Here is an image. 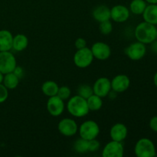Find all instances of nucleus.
Listing matches in <instances>:
<instances>
[{"instance_id": "obj_1", "label": "nucleus", "mask_w": 157, "mask_h": 157, "mask_svg": "<svg viewBox=\"0 0 157 157\" xmlns=\"http://www.w3.org/2000/svg\"><path fill=\"white\" fill-rule=\"evenodd\" d=\"M156 27L147 21L137 25L134 31L135 38L138 41L145 44H150L156 40Z\"/></svg>"}, {"instance_id": "obj_2", "label": "nucleus", "mask_w": 157, "mask_h": 157, "mask_svg": "<svg viewBox=\"0 0 157 157\" xmlns=\"http://www.w3.org/2000/svg\"><path fill=\"white\" fill-rule=\"evenodd\" d=\"M67 109L71 115L78 118L84 117L90 111L87 100L79 95H75L69 98L67 103Z\"/></svg>"}, {"instance_id": "obj_3", "label": "nucleus", "mask_w": 157, "mask_h": 157, "mask_svg": "<svg viewBox=\"0 0 157 157\" xmlns=\"http://www.w3.org/2000/svg\"><path fill=\"white\" fill-rule=\"evenodd\" d=\"M134 153L137 157H154L156 156V149L151 140L144 137L136 143Z\"/></svg>"}, {"instance_id": "obj_4", "label": "nucleus", "mask_w": 157, "mask_h": 157, "mask_svg": "<svg viewBox=\"0 0 157 157\" xmlns=\"http://www.w3.org/2000/svg\"><path fill=\"white\" fill-rule=\"evenodd\" d=\"M80 137L87 140L96 139L100 133V127L97 122L92 120L84 121L78 127Z\"/></svg>"}, {"instance_id": "obj_5", "label": "nucleus", "mask_w": 157, "mask_h": 157, "mask_svg": "<svg viewBox=\"0 0 157 157\" xmlns=\"http://www.w3.org/2000/svg\"><path fill=\"white\" fill-rule=\"evenodd\" d=\"M94 58L91 50L89 48L78 49L74 55V63L79 68H86L93 62Z\"/></svg>"}, {"instance_id": "obj_6", "label": "nucleus", "mask_w": 157, "mask_h": 157, "mask_svg": "<svg viewBox=\"0 0 157 157\" xmlns=\"http://www.w3.org/2000/svg\"><path fill=\"white\" fill-rule=\"evenodd\" d=\"M16 66V58L10 51L0 52V72L4 75L13 72Z\"/></svg>"}, {"instance_id": "obj_7", "label": "nucleus", "mask_w": 157, "mask_h": 157, "mask_svg": "<svg viewBox=\"0 0 157 157\" xmlns=\"http://www.w3.org/2000/svg\"><path fill=\"white\" fill-rule=\"evenodd\" d=\"M126 55L132 61H140L147 53L146 44L140 41H136L130 44L125 50Z\"/></svg>"}, {"instance_id": "obj_8", "label": "nucleus", "mask_w": 157, "mask_h": 157, "mask_svg": "<svg viewBox=\"0 0 157 157\" xmlns=\"http://www.w3.org/2000/svg\"><path fill=\"white\" fill-rule=\"evenodd\" d=\"M58 130L63 136L70 137L77 134L78 132V126L75 120L71 118H64L58 123Z\"/></svg>"}, {"instance_id": "obj_9", "label": "nucleus", "mask_w": 157, "mask_h": 157, "mask_svg": "<svg viewBox=\"0 0 157 157\" xmlns=\"http://www.w3.org/2000/svg\"><path fill=\"white\" fill-rule=\"evenodd\" d=\"M124 147L122 142L111 140L107 143L102 151L103 157H123Z\"/></svg>"}, {"instance_id": "obj_10", "label": "nucleus", "mask_w": 157, "mask_h": 157, "mask_svg": "<svg viewBox=\"0 0 157 157\" xmlns=\"http://www.w3.org/2000/svg\"><path fill=\"white\" fill-rule=\"evenodd\" d=\"M64 107V101L61 99L58 95L48 98L47 101V110L52 117H59L62 114Z\"/></svg>"}, {"instance_id": "obj_11", "label": "nucleus", "mask_w": 157, "mask_h": 157, "mask_svg": "<svg viewBox=\"0 0 157 157\" xmlns=\"http://www.w3.org/2000/svg\"><path fill=\"white\" fill-rule=\"evenodd\" d=\"M92 87L94 94L102 98L108 96L109 93L112 90L110 80L106 77H101L97 79Z\"/></svg>"}, {"instance_id": "obj_12", "label": "nucleus", "mask_w": 157, "mask_h": 157, "mask_svg": "<svg viewBox=\"0 0 157 157\" xmlns=\"http://www.w3.org/2000/svg\"><path fill=\"white\" fill-rule=\"evenodd\" d=\"M94 58L99 61L107 60L111 55V49L107 44L101 41H98L93 44L90 48Z\"/></svg>"}, {"instance_id": "obj_13", "label": "nucleus", "mask_w": 157, "mask_h": 157, "mask_svg": "<svg viewBox=\"0 0 157 157\" xmlns=\"http://www.w3.org/2000/svg\"><path fill=\"white\" fill-rule=\"evenodd\" d=\"M130 15V9L123 5H117L110 9V18L115 22H125L129 19Z\"/></svg>"}, {"instance_id": "obj_14", "label": "nucleus", "mask_w": 157, "mask_h": 157, "mask_svg": "<svg viewBox=\"0 0 157 157\" xmlns=\"http://www.w3.org/2000/svg\"><path fill=\"white\" fill-rule=\"evenodd\" d=\"M111 89L116 93H123L128 90L130 85V80L126 75H118L110 81Z\"/></svg>"}, {"instance_id": "obj_15", "label": "nucleus", "mask_w": 157, "mask_h": 157, "mask_svg": "<svg viewBox=\"0 0 157 157\" xmlns=\"http://www.w3.org/2000/svg\"><path fill=\"white\" fill-rule=\"evenodd\" d=\"M128 130L125 124L117 123L112 126L110 130V136L112 140L123 142L127 138Z\"/></svg>"}, {"instance_id": "obj_16", "label": "nucleus", "mask_w": 157, "mask_h": 157, "mask_svg": "<svg viewBox=\"0 0 157 157\" xmlns=\"http://www.w3.org/2000/svg\"><path fill=\"white\" fill-rule=\"evenodd\" d=\"M13 35L8 30H0V52H7L12 49Z\"/></svg>"}, {"instance_id": "obj_17", "label": "nucleus", "mask_w": 157, "mask_h": 157, "mask_svg": "<svg viewBox=\"0 0 157 157\" xmlns=\"http://www.w3.org/2000/svg\"><path fill=\"white\" fill-rule=\"evenodd\" d=\"M93 18L98 22L107 21L110 19V9L107 6L101 5L95 8L92 12Z\"/></svg>"}, {"instance_id": "obj_18", "label": "nucleus", "mask_w": 157, "mask_h": 157, "mask_svg": "<svg viewBox=\"0 0 157 157\" xmlns=\"http://www.w3.org/2000/svg\"><path fill=\"white\" fill-rule=\"evenodd\" d=\"M144 21L150 24L157 25V4H147L144 13L142 14Z\"/></svg>"}, {"instance_id": "obj_19", "label": "nucleus", "mask_w": 157, "mask_h": 157, "mask_svg": "<svg viewBox=\"0 0 157 157\" xmlns=\"http://www.w3.org/2000/svg\"><path fill=\"white\" fill-rule=\"evenodd\" d=\"M29 45V38L25 35L18 34L15 36H13L12 41V49L16 52H22Z\"/></svg>"}, {"instance_id": "obj_20", "label": "nucleus", "mask_w": 157, "mask_h": 157, "mask_svg": "<svg viewBox=\"0 0 157 157\" xmlns=\"http://www.w3.org/2000/svg\"><path fill=\"white\" fill-rule=\"evenodd\" d=\"M19 79L20 78L14 72H10L4 75L2 84L8 90H13L16 88L19 84Z\"/></svg>"}, {"instance_id": "obj_21", "label": "nucleus", "mask_w": 157, "mask_h": 157, "mask_svg": "<svg viewBox=\"0 0 157 157\" xmlns=\"http://www.w3.org/2000/svg\"><path fill=\"white\" fill-rule=\"evenodd\" d=\"M58 88H59V86L53 81H47L43 83L41 85V91L45 96L48 98L57 95Z\"/></svg>"}, {"instance_id": "obj_22", "label": "nucleus", "mask_w": 157, "mask_h": 157, "mask_svg": "<svg viewBox=\"0 0 157 157\" xmlns=\"http://www.w3.org/2000/svg\"><path fill=\"white\" fill-rule=\"evenodd\" d=\"M148 3L145 0H132L130 4V12L134 15H142Z\"/></svg>"}, {"instance_id": "obj_23", "label": "nucleus", "mask_w": 157, "mask_h": 157, "mask_svg": "<svg viewBox=\"0 0 157 157\" xmlns=\"http://www.w3.org/2000/svg\"><path fill=\"white\" fill-rule=\"evenodd\" d=\"M87 106L90 111H98L101 110L103 106L102 98L96 94H92L87 99Z\"/></svg>"}, {"instance_id": "obj_24", "label": "nucleus", "mask_w": 157, "mask_h": 157, "mask_svg": "<svg viewBox=\"0 0 157 157\" xmlns=\"http://www.w3.org/2000/svg\"><path fill=\"white\" fill-rule=\"evenodd\" d=\"M89 140L80 137L74 144V149L78 153H85L88 151Z\"/></svg>"}, {"instance_id": "obj_25", "label": "nucleus", "mask_w": 157, "mask_h": 157, "mask_svg": "<svg viewBox=\"0 0 157 157\" xmlns=\"http://www.w3.org/2000/svg\"><path fill=\"white\" fill-rule=\"evenodd\" d=\"M78 95L82 97L83 98L87 100L89 97L91 96L92 94H94V90L93 87L91 86L88 85V84H81L79 87H78Z\"/></svg>"}, {"instance_id": "obj_26", "label": "nucleus", "mask_w": 157, "mask_h": 157, "mask_svg": "<svg viewBox=\"0 0 157 157\" xmlns=\"http://www.w3.org/2000/svg\"><path fill=\"white\" fill-rule=\"evenodd\" d=\"M99 30L102 35H110L112 32V31H113V24H112V22L110 20H107V21L100 22Z\"/></svg>"}, {"instance_id": "obj_27", "label": "nucleus", "mask_w": 157, "mask_h": 157, "mask_svg": "<svg viewBox=\"0 0 157 157\" xmlns=\"http://www.w3.org/2000/svg\"><path fill=\"white\" fill-rule=\"evenodd\" d=\"M57 95L61 99H62L63 101H66V100H68L71 98V89L67 86H61L58 88Z\"/></svg>"}, {"instance_id": "obj_28", "label": "nucleus", "mask_w": 157, "mask_h": 157, "mask_svg": "<svg viewBox=\"0 0 157 157\" xmlns=\"http://www.w3.org/2000/svg\"><path fill=\"white\" fill-rule=\"evenodd\" d=\"M101 147V144H100L99 141L96 139H93L89 140L88 143V151L89 152H96Z\"/></svg>"}, {"instance_id": "obj_29", "label": "nucleus", "mask_w": 157, "mask_h": 157, "mask_svg": "<svg viewBox=\"0 0 157 157\" xmlns=\"http://www.w3.org/2000/svg\"><path fill=\"white\" fill-rule=\"evenodd\" d=\"M9 97V90L3 84H0V104L4 103Z\"/></svg>"}, {"instance_id": "obj_30", "label": "nucleus", "mask_w": 157, "mask_h": 157, "mask_svg": "<svg viewBox=\"0 0 157 157\" xmlns=\"http://www.w3.org/2000/svg\"><path fill=\"white\" fill-rule=\"evenodd\" d=\"M75 48L78 49H81V48H84L87 47V41L84 38H78L75 40Z\"/></svg>"}, {"instance_id": "obj_31", "label": "nucleus", "mask_w": 157, "mask_h": 157, "mask_svg": "<svg viewBox=\"0 0 157 157\" xmlns=\"http://www.w3.org/2000/svg\"><path fill=\"white\" fill-rule=\"evenodd\" d=\"M149 127L153 132L157 133V116H154L150 119L149 122Z\"/></svg>"}, {"instance_id": "obj_32", "label": "nucleus", "mask_w": 157, "mask_h": 157, "mask_svg": "<svg viewBox=\"0 0 157 157\" xmlns=\"http://www.w3.org/2000/svg\"><path fill=\"white\" fill-rule=\"evenodd\" d=\"M14 73L15 74V75H17V76L18 77V78H21V76H22L23 75V70L22 68H21V67H19V66H16L15 68V70L13 71Z\"/></svg>"}, {"instance_id": "obj_33", "label": "nucleus", "mask_w": 157, "mask_h": 157, "mask_svg": "<svg viewBox=\"0 0 157 157\" xmlns=\"http://www.w3.org/2000/svg\"><path fill=\"white\" fill-rule=\"evenodd\" d=\"M150 48H151V51L153 52V53L156 54L157 55V41L156 40H155V41H153V42L151 43V44H150Z\"/></svg>"}, {"instance_id": "obj_34", "label": "nucleus", "mask_w": 157, "mask_h": 157, "mask_svg": "<svg viewBox=\"0 0 157 157\" xmlns=\"http://www.w3.org/2000/svg\"><path fill=\"white\" fill-rule=\"evenodd\" d=\"M153 84L157 87V71L155 73L154 76H153Z\"/></svg>"}, {"instance_id": "obj_35", "label": "nucleus", "mask_w": 157, "mask_h": 157, "mask_svg": "<svg viewBox=\"0 0 157 157\" xmlns=\"http://www.w3.org/2000/svg\"><path fill=\"white\" fill-rule=\"evenodd\" d=\"M148 4H157V0H145Z\"/></svg>"}, {"instance_id": "obj_36", "label": "nucleus", "mask_w": 157, "mask_h": 157, "mask_svg": "<svg viewBox=\"0 0 157 157\" xmlns=\"http://www.w3.org/2000/svg\"><path fill=\"white\" fill-rule=\"evenodd\" d=\"M3 79H4V74L0 72V84H2Z\"/></svg>"}, {"instance_id": "obj_37", "label": "nucleus", "mask_w": 157, "mask_h": 157, "mask_svg": "<svg viewBox=\"0 0 157 157\" xmlns=\"http://www.w3.org/2000/svg\"><path fill=\"white\" fill-rule=\"evenodd\" d=\"M156 40L157 41V28H156Z\"/></svg>"}]
</instances>
